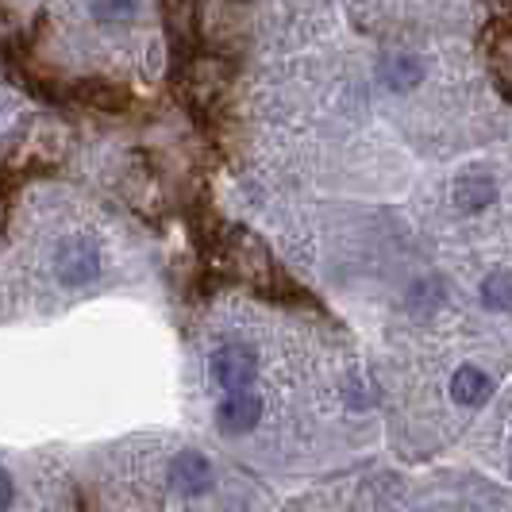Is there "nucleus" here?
Segmentation results:
<instances>
[{"label": "nucleus", "mask_w": 512, "mask_h": 512, "mask_svg": "<svg viewBox=\"0 0 512 512\" xmlns=\"http://www.w3.org/2000/svg\"><path fill=\"white\" fill-rule=\"evenodd\" d=\"M101 243L85 231H74V235H62L58 247H54V278L62 289H85L101 278Z\"/></svg>", "instance_id": "1"}, {"label": "nucleus", "mask_w": 512, "mask_h": 512, "mask_svg": "<svg viewBox=\"0 0 512 512\" xmlns=\"http://www.w3.org/2000/svg\"><path fill=\"white\" fill-rule=\"evenodd\" d=\"M66 151H70V131L58 120H35L24 131V139L16 143L12 166L16 170H51L66 158Z\"/></svg>", "instance_id": "2"}, {"label": "nucleus", "mask_w": 512, "mask_h": 512, "mask_svg": "<svg viewBox=\"0 0 512 512\" xmlns=\"http://www.w3.org/2000/svg\"><path fill=\"white\" fill-rule=\"evenodd\" d=\"M224 266L251 285L274 282V255L251 228H231L224 235Z\"/></svg>", "instance_id": "3"}, {"label": "nucleus", "mask_w": 512, "mask_h": 512, "mask_svg": "<svg viewBox=\"0 0 512 512\" xmlns=\"http://www.w3.org/2000/svg\"><path fill=\"white\" fill-rule=\"evenodd\" d=\"M231 85V66L220 54H197L181 70V93L197 108H212Z\"/></svg>", "instance_id": "4"}, {"label": "nucleus", "mask_w": 512, "mask_h": 512, "mask_svg": "<svg viewBox=\"0 0 512 512\" xmlns=\"http://www.w3.org/2000/svg\"><path fill=\"white\" fill-rule=\"evenodd\" d=\"M212 378L220 382L224 393L251 389L258 378L255 347H247V343H224V347H216V351H212Z\"/></svg>", "instance_id": "5"}, {"label": "nucleus", "mask_w": 512, "mask_h": 512, "mask_svg": "<svg viewBox=\"0 0 512 512\" xmlns=\"http://www.w3.org/2000/svg\"><path fill=\"white\" fill-rule=\"evenodd\" d=\"M262 420V397L251 393V389H239V393H228L216 409V428L224 436H251Z\"/></svg>", "instance_id": "6"}, {"label": "nucleus", "mask_w": 512, "mask_h": 512, "mask_svg": "<svg viewBox=\"0 0 512 512\" xmlns=\"http://www.w3.org/2000/svg\"><path fill=\"white\" fill-rule=\"evenodd\" d=\"M170 482L181 497H205L212 489V466L201 451H178V459L170 466Z\"/></svg>", "instance_id": "7"}, {"label": "nucleus", "mask_w": 512, "mask_h": 512, "mask_svg": "<svg viewBox=\"0 0 512 512\" xmlns=\"http://www.w3.org/2000/svg\"><path fill=\"white\" fill-rule=\"evenodd\" d=\"M451 201H455L459 212H486V208L497 201V185H493V178L482 174V170H466V174H459L455 185H451Z\"/></svg>", "instance_id": "8"}, {"label": "nucleus", "mask_w": 512, "mask_h": 512, "mask_svg": "<svg viewBox=\"0 0 512 512\" xmlns=\"http://www.w3.org/2000/svg\"><path fill=\"white\" fill-rule=\"evenodd\" d=\"M493 397V378L478 366H459L451 378V401L462 409H482Z\"/></svg>", "instance_id": "9"}, {"label": "nucleus", "mask_w": 512, "mask_h": 512, "mask_svg": "<svg viewBox=\"0 0 512 512\" xmlns=\"http://www.w3.org/2000/svg\"><path fill=\"white\" fill-rule=\"evenodd\" d=\"M486 66L493 70L497 77V85L509 93V81H512V35H509V24L501 20V24H493L486 31Z\"/></svg>", "instance_id": "10"}, {"label": "nucleus", "mask_w": 512, "mask_h": 512, "mask_svg": "<svg viewBox=\"0 0 512 512\" xmlns=\"http://www.w3.org/2000/svg\"><path fill=\"white\" fill-rule=\"evenodd\" d=\"M382 81L393 93H412L424 81V62L409 51L389 54V58H382Z\"/></svg>", "instance_id": "11"}, {"label": "nucleus", "mask_w": 512, "mask_h": 512, "mask_svg": "<svg viewBox=\"0 0 512 512\" xmlns=\"http://www.w3.org/2000/svg\"><path fill=\"white\" fill-rule=\"evenodd\" d=\"M162 16H166V27H170L174 39L193 43V35H197V0H162Z\"/></svg>", "instance_id": "12"}, {"label": "nucleus", "mask_w": 512, "mask_h": 512, "mask_svg": "<svg viewBox=\"0 0 512 512\" xmlns=\"http://www.w3.org/2000/svg\"><path fill=\"white\" fill-rule=\"evenodd\" d=\"M482 305L489 312H509L512 308V278L505 266H497V270H489L486 278H482Z\"/></svg>", "instance_id": "13"}, {"label": "nucleus", "mask_w": 512, "mask_h": 512, "mask_svg": "<svg viewBox=\"0 0 512 512\" xmlns=\"http://www.w3.org/2000/svg\"><path fill=\"white\" fill-rule=\"evenodd\" d=\"M124 193H128V201L139 212H154V208L162 205V193H158V185H154L151 170H131L128 181H124Z\"/></svg>", "instance_id": "14"}, {"label": "nucleus", "mask_w": 512, "mask_h": 512, "mask_svg": "<svg viewBox=\"0 0 512 512\" xmlns=\"http://www.w3.org/2000/svg\"><path fill=\"white\" fill-rule=\"evenodd\" d=\"M143 0H93V20L104 27H124L139 16Z\"/></svg>", "instance_id": "15"}, {"label": "nucleus", "mask_w": 512, "mask_h": 512, "mask_svg": "<svg viewBox=\"0 0 512 512\" xmlns=\"http://www.w3.org/2000/svg\"><path fill=\"white\" fill-rule=\"evenodd\" d=\"M77 97L89 104V108H101V112H116V108L124 104V93H120V89H112V85L101 81V77L85 81V85L77 89Z\"/></svg>", "instance_id": "16"}, {"label": "nucleus", "mask_w": 512, "mask_h": 512, "mask_svg": "<svg viewBox=\"0 0 512 512\" xmlns=\"http://www.w3.org/2000/svg\"><path fill=\"white\" fill-rule=\"evenodd\" d=\"M439 293H443V289H439V282H432V278H428V282H416V285H412V293H409L412 312H416V316H420V312L428 316V312H432V305H439V301H443Z\"/></svg>", "instance_id": "17"}, {"label": "nucleus", "mask_w": 512, "mask_h": 512, "mask_svg": "<svg viewBox=\"0 0 512 512\" xmlns=\"http://www.w3.org/2000/svg\"><path fill=\"white\" fill-rule=\"evenodd\" d=\"M343 397H347V409H355V412H362V409H370V405H374V393H370V385L362 382V378H351V382H347V389H343Z\"/></svg>", "instance_id": "18"}, {"label": "nucleus", "mask_w": 512, "mask_h": 512, "mask_svg": "<svg viewBox=\"0 0 512 512\" xmlns=\"http://www.w3.org/2000/svg\"><path fill=\"white\" fill-rule=\"evenodd\" d=\"M12 501H16V482H12V474L0 466V512L12 509Z\"/></svg>", "instance_id": "19"}, {"label": "nucleus", "mask_w": 512, "mask_h": 512, "mask_svg": "<svg viewBox=\"0 0 512 512\" xmlns=\"http://www.w3.org/2000/svg\"><path fill=\"white\" fill-rule=\"evenodd\" d=\"M4 35H8V24H4V20H0V39H4Z\"/></svg>", "instance_id": "20"}]
</instances>
